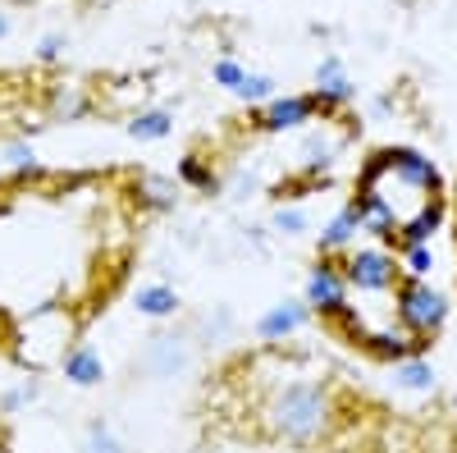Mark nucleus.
Returning a JSON list of instances; mask_svg holds the SVG:
<instances>
[{
  "label": "nucleus",
  "mask_w": 457,
  "mask_h": 453,
  "mask_svg": "<svg viewBox=\"0 0 457 453\" xmlns=\"http://www.w3.org/2000/svg\"><path fill=\"white\" fill-rule=\"evenodd\" d=\"M261 422L284 444H320L338 417H334V398L320 381H288L270 394Z\"/></svg>",
  "instance_id": "f257e3e1"
},
{
  "label": "nucleus",
  "mask_w": 457,
  "mask_h": 453,
  "mask_svg": "<svg viewBox=\"0 0 457 453\" xmlns=\"http://www.w3.org/2000/svg\"><path fill=\"white\" fill-rule=\"evenodd\" d=\"M302 302H307L312 316H320V321L343 312V302H348V284H343L338 256H320V266L307 275V293H302Z\"/></svg>",
  "instance_id": "f03ea898"
},
{
  "label": "nucleus",
  "mask_w": 457,
  "mask_h": 453,
  "mask_svg": "<svg viewBox=\"0 0 457 453\" xmlns=\"http://www.w3.org/2000/svg\"><path fill=\"white\" fill-rule=\"evenodd\" d=\"M307 321H312L307 302H275V307L256 321V339L261 344H288L297 330H307Z\"/></svg>",
  "instance_id": "7ed1b4c3"
},
{
  "label": "nucleus",
  "mask_w": 457,
  "mask_h": 453,
  "mask_svg": "<svg viewBox=\"0 0 457 453\" xmlns=\"http://www.w3.org/2000/svg\"><path fill=\"white\" fill-rule=\"evenodd\" d=\"M146 375H161V381H170V375H179L187 366V339L183 334H156L146 344V357H142Z\"/></svg>",
  "instance_id": "20e7f679"
},
{
  "label": "nucleus",
  "mask_w": 457,
  "mask_h": 453,
  "mask_svg": "<svg viewBox=\"0 0 457 453\" xmlns=\"http://www.w3.org/2000/svg\"><path fill=\"white\" fill-rule=\"evenodd\" d=\"M316 110H320L316 96H284V101H270V105L261 110V129H270V133L302 129V124H312Z\"/></svg>",
  "instance_id": "39448f33"
},
{
  "label": "nucleus",
  "mask_w": 457,
  "mask_h": 453,
  "mask_svg": "<svg viewBox=\"0 0 457 453\" xmlns=\"http://www.w3.org/2000/svg\"><path fill=\"white\" fill-rule=\"evenodd\" d=\"M60 371H64V381H69V385L87 390V385H101V381H105V357H101L92 344H73V348L64 353Z\"/></svg>",
  "instance_id": "423d86ee"
},
{
  "label": "nucleus",
  "mask_w": 457,
  "mask_h": 453,
  "mask_svg": "<svg viewBox=\"0 0 457 453\" xmlns=\"http://www.w3.org/2000/svg\"><path fill=\"white\" fill-rule=\"evenodd\" d=\"M133 197H137V206H146V211H174L179 188H174L170 179H161V174H137V179H133Z\"/></svg>",
  "instance_id": "0eeeda50"
},
{
  "label": "nucleus",
  "mask_w": 457,
  "mask_h": 453,
  "mask_svg": "<svg viewBox=\"0 0 457 453\" xmlns=\"http://www.w3.org/2000/svg\"><path fill=\"white\" fill-rule=\"evenodd\" d=\"M133 307H137L142 316H151V321H165V316L179 312V293H174L170 284H142V289L133 293Z\"/></svg>",
  "instance_id": "6e6552de"
},
{
  "label": "nucleus",
  "mask_w": 457,
  "mask_h": 453,
  "mask_svg": "<svg viewBox=\"0 0 457 453\" xmlns=\"http://www.w3.org/2000/svg\"><path fill=\"white\" fill-rule=\"evenodd\" d=\"M179 179H183L187 188H197V193H215V183H220L215 170H211L202 156H187V161L179 165Z\"/></svg>",
  "instance_id": "1a4fd4ad"
},
{
  "label": "nucleus",
  "mask_w": 457,
  "mask_h": 453,
  "mask_svg": "<svg viewBox=\"0 0 457 453\" xmlns=\"http://www.w3.org/2000/svg\"><path fill=\"white\" fill-rule=\"evenodd\" d=\"M0 165H5L10 174H28V170H37V151L23 138H14V142H5V151H0Z\"/></svg>",
  "instance_id": "9d476101"
},
{
  "label": "nucleus",
  "mask_w": 457,
  "mask_h": 453,
  "mask_svg": "<svg viewBox=\"0 0 457 453\" xmlns=\"http://www.w3.org/2000/svg\"><path fill=\"white\" fill-rule=\"evenodd\" d=\"M83 453H124V444H120V435H114L105 422H92L83 431Z\"/></svg>",
  "instance_id": "9b49d317"
},
{
  "label": "nucleus",
  "mask_w": 457,
  "mask_h": 453,
  "mask_svg": "<svg viewBox=\"0 0 457 453\" xmlns=\"http://www.w3.org/2000/svg\"><path fill=\"white\" fill-rule=\"evenodd\" d=\"M37 394H42V385H37V381H23V385H14L5 398H0V412H5V417H14V412H23L28 403H37Z\"/></svg>",
  "instance_id": "f8f14e48"
},
{
  "label": "nucleus",
  "mask_w": 457,
  "mask_h": 453,
  "mask_svg": "<svg viewBox=\"0 0 457 453\" xmlns=\"http://www.w3.org/2000/svg\"><path fill=\"white\" fill-rule=\"evenodd\" d=\"M165 133H170V115H161V110H151V115H137L133 120V138H142V142H156Z\"/></svg>",
  "instance_id": "ddd939ff"
},
{
  "label": "nucleus",
  "mask_w": 457,
  "mask_h": 453,
  "mask_svg": "<svg viewBox=\"0 0 457 453\" xmlns=\"http://www.w3.org/2000/svg\"><path fill=\"white\" fill-rule=\"evenodd\" d=\"M302 230H307V211H297V206H279V211H275V234L297 239Z\"/></svg>",
  "instance_id": "4468645a"
},
{
  "label": "nucleus",
  "mask_w": 457,
  "mask_h": 453,
  "mask_svg": "<svg viewBox=\"0 0 457 453\" xmlns=\"http://www.w3.org/2000/svg\"><path fill=\"white\" fill-rule=\"evenodd\" d=\"M0 32H5V19H0Z\"/></svg>",
  "instance_id": "2eb2a0df"
},
{
  "label": "nucleus",
  "mask_w": 457,
  "mask_h": 453,
  "mask_svg": "<svg viewBox=\"0 0 457 453\" xmlns=\"http://www.w3.org/2000/svg\"><path fill=\"white\" fill-rule=\"evenodd\" d=\"M0 174H5V165H0Z\"/></svg>",
  "instance_id": "dca6fc26"
}]
</instances>
